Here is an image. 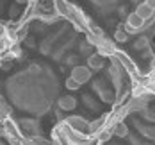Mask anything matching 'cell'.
Returning a JSON list of instances; mask_svg holds the SVG:
<instances>
[{
    "instance_id": "6da1fadb",
    "label": "cell",
    "mask_w": 155,
    "mask_h": 145,
    "mask_svg": "<svg viewBox=\"0 0 155 145\" xmlns=\"http://www.w3.org/2000/svg\"><path fill=\"white\" fill-rule=\"evenodd\" d=\"M18 127H20V133L25 134L27 138H34V136H39L41 134L39 122L34 120V118H21L18 122Z\"/></svg>"
},
{
    "instance_id": "7a4b0ae2",
    "label": "cell",
    "mask_w": 155,
    "mask_h": 145,
    "mask_svg": "<svg viewBox=\"0 0 155 145\" xmlns=\"http://www.w3.org/2000/svg\"><path fill=\"white\" fill-rule=\"evenodd\" d=\"M143 29H146V22L141 18L136 11L134 13H130V15L127 16V22H125V31L128 32V34H137L141 32Z\"/></svg>"
},
{
    "instance_id": "3957f363",
    "label": "cell",
    "mask_w": 155,
    "mask_h": 145,
    "mask_svg": "<svg viewBox=\"0 0 155 145\" xmlns=\"http://www.w3.org/2000/svg\"><path fill=\"white\" fill-rule=\"evenodd\" d=\"M68 124V127L75 133H80V134H89V122L84 120L82 116H68L64 120Z\"/></svg>"
},
{
    "instance_id": "277c9868",
    "label": "cell",
    "mask_w": 155,
    "mask_h": 145,
    "mask_svg": "<svg viewBox=\"0 0 155 145\" xmlns=\"http://www.w3.org/2000/svg\"><path fill=\"white\" fill-rule=\"evenodd\" d=\"M70 77H73L78 84H84V82H87V81L91 79V68H89V66L77 64V66L71 68V75H70Z\"/></svg>"
},
{
    "instance_id": "5b68a950",
    "label": "cell",
    "mask_w": 155,
    "mask_h": 145,
    "mask_svg": "<svg viewBox=\"0 0 155 145\" xmlns=\"http://www.w3.org/2000/svg\"><path fill=\"white\" fill-rule=\"evenodd\" d=\"M94 47H98V52L102 54V56H112V54H116V50H114V43L107 40V38H100L96 43H94Z\"/></svg>"
},
{
    "instance_id": "8992f818",
    "label": "cell",
    "mask_w": 155,
    "mask_h": 145,
    "mask_svg": "<svg viewBox=\"0 0 155 145\" xmlns=\"http://www.w3.org/2000/svg\"><path fill=\"white\" fill-rule=\"evenodd\" d=\"M57 108H59L61 111H71V109L77 108V98L71 97V95L59 97V100H57Z\"/></svg>"
},
{
    "instance_id": "52a82bcc",
    "label": "cell",
    "mask_w": 155,
    "mask_h": 145,
    "mask_svg": "<svg viewBox=\"0 0 155 145\" xmlns=\"http://www.w3.org/2000/svg\"><path fill=\"white\" fill-rule=\"evenodd\" d=\"M87 66L91 70H102L105 66V56H102L100 52H94L87 57Z\"/></svg>"
},
{
    "instance_id": "ba28073f",
    "label": "cell",
    "mask_w": 155,
    "mask_h": 145,
    "mask_svg": "<svg viewBox=\"0 0 155 145\" xmlns=\"http://www.w3.org/2000/svg\"><path fill=\"white\" fill-rule=\"evenodd\" d=\"M136 13H137V15H139L141 18L146 22V23H148L150 20H153V15H155V13L150 9V7H148V5H146V4H144V2L137 4V7H136Z\"/></svg>"
},
{
    "instance_id": "9c48e42d",
    "label": "cell",
    "mask_w": 155,
    "mask_h": 145,
    "mask_svg": "<svg viewBox=\"0 0 155 145\" xmlns=\"http://www.w3.org/2000/svg\"><path fill=\"white\" fill-rule=\"evenodd\" d=\"M112 134L118 136V138H127V136H128V127H127V124L121 122V120H116V122L112 124Z\"/></svg>"
},
{
    "instance_id": "30bf717a",
    "label": "cell",
    "mask_w": 155,
    "mask_h": 145,
    "mask_svg": "<svg viewBox=\"0 0 155 145\" xmlns=\"http://www.w3.org/2000/svg\"><path fill=\"white\" fill-rule=\"evenodd\" d=\"M134 50H139V52L150 50V36H139V38H136V41H134Z\"/></svg>"
},
{
    "instance_id": "8fae6325",
    "label": "cell",
    "mask_w": 155,
    "mask_h": 145,
    "mask_svg": "<svg viewBox=\"0 0 155 145\" xmlns=\"http://www.w3.org/2000/svg\"><path fill=\"white\" fill-rule=\"evenodd\" d=\"M136 126H137V129H139V133L143 136H146L150 140H155V126H143L139 122H136Z\"/></svg>"
},
{
    "instance_id": "7c38bea8",
    "label": "cell",
    "mask_w": 155,
    "mask_h": 145,
    "mask_svg": "<svg viewBox=\"0 0 155 145\" xmlns=\"http://www.w3.org/2000/svg\"><path fill=\"white\" fill-rule=\"evenodd\" d=\"M141 115H143L144 120H148V122L155 124V106H150V104H148V106L141 111Z\"/></svg>"
},
{
    "instance_id": "4fadbf2b",
    "label": "cell",
    "mask_w": 155,
    "mask_h": 145,
    "mask_svg": "<svg viewBox=\"0 0 155 145\" xmlns=\"http://www.w3.org/2000/svg\"><path fill=\"white\" fill-rule=\"evenodd\" d=\"M78 50H80V54H84V56H91V54H94V45L91 43V41H82L80 43V47H78Z\"/></svg>"
},
{
    "instance_id": "5bb4252c",
    "label": "cell",
    "mask_w": 155,
    "mask_h": 145,
    "mask_svg": "<svg viewBox=\"0 0 155 145\" xmlns=\"http://www.w3.org/2000/svg\"><path fill=\"white\" fill-rule=\"evenodd\" d=\"M127 40H128V32L125 31V27L116 29V32H114V41L116 43H125Z\"/></svg>"
},
{
    "instance_id": "9a60e30c",
    "label": "cell",
    "mask_w": 155,
    "mask_h": 145,
    "mask_svg": "<svg viewBox=\"0 0 155 145\" xmlns=\"http://www.w3.org/2000/svg\"><path fill=\"white\" fill-rule=\"evenodd\" d=\"M66 88H68V90H71V91H75V90L80 88V84H78L73 77H68V79H66Z\"/></svg>"
},
{
    "instance_id": "2e32d148",
    "label": "cell",
    "mask_w": 155,
    "mask_h": 145,
    "mask_svg": "<svg viewBox=\"0 0 155 145\" xmlns=\"http://www.w3.org/2000/svg\"><path fill=\"white\" fill-rule=\"evenodd\" d=\"M64 63L70 64L71 68H73V66H77V64H78V56H75V54H70V56H66Z\"/></svg>"
},
{
    "instance_id": "e0dca14e",
    "label": "cell",
    "mask_w": 155,
    "mask_h": 145,
    "mask_svg": "<svg viewBox=\"0 0 155 145\" xmlns=\"http://www.w3.org/2000/svg\"><path fill=\"white\" fill-rule=\"evenodd\" d=\"M84 102H86V106H87L89 109H98V106H96V102L93 100L91 95H84Z\"/></svg>"
},
{
    "instance_id": "ac0fdd59",
    "label": "cell",
    "mask_w": 155,
    "mask_h": 145,
    "mask_svg": "<svg viewBox=\"0 0 155 145\" xmlns=\"http://www.w3.org/2000/svg\"><path fill=\"white\" fill-rule=\"evenodd\" d=\"M146 29H148V34H150V36H153L155 34V20H150V22H148V27H146Z\"/></svg>"
},
{
    "instance_id": "d6986e66",
    "label": "cell",
    "mask_w": 155,
    "mask_h": 145,
    "mask_svg": "<svg viewBox=\"0 0 155 145\" xmlns=\"http://www.w3.org/2000/svg\"><path fill=\"white\" fill-rule=\"evenodd\" d=\"M9 13H11V16H13V18H16V16L20 15V9H18L16 5H13V7L9 9Z\"/></svg>"
},
{
    "instance_id": "ffe728a7",
    "label": "cell",
    "mask_w": 155,
    "mask_h": 145,
    "mask_svg": "<svg viewBox=\"0 0 155 145\" xmlns=\"http://www.w3.org/2000/svg\"><path fill=\"white\" fill-rule=\"evenodd\" d=\"M144 4H146V5H148V7L155 13V0H144Z\"/></svg>"
},
{
    "instance_id": "44dd1931",
    "label": "cell",
    "mask_w": 155,
    "mask_h": 145,
    "mask_svg": "<svg viewBox=\"0 0 155 145\" xmlns=\"http://www.w3.org/2000/svg\"><path fill=\"white\" fill-rule=\"evenodd\" d=\"M25 45H29V47H34L36 43H34V38H25Z\"/></svg>"
},
{
    "instance_id": "7402d4cb",
    "label": "cell",
    "mask_w": 155,
    "mask_h": 145,
    "mask_svg": "<svg viewBox=\"0 0 155 145\" xmlns=\"http://www.w3.org/2000/svg\"><path fill=\"white\" fill-rule=\"evenodd\" d=\"M16 4H18V5H21V4H29V2H31V0H15Z\"/></svg>"
},
{
    "instance_id": "603a6c76",
    "label": "cell",
    "mask_w": 155,
    "mask_h": 145,
    "mask_svg": "<svg viewBox=\"0 0 155 145\" xmlns=\"http://www.w3.org/2000/svg\"><path fill=\"white\" fill-rule=\"evenodd\" d=\"M150 52L155 56V43H153V45H150Z\"/></svg>"
},
{
    "instance_id": "cb8c5ba5",
    "label": "cell",
    "mask_w": 155,
    "mask_h": 145,
    "mask_svg": "<svg viewBox=\"0 0 155 145\" xmlns=\"http://www.w3.org/2000/svg\"><path fill=\"white\" fill-rule=\"evenodd\" d=\"M132 2H136V4H141V0H132Z\"/></svg>"
}]
</instances>
